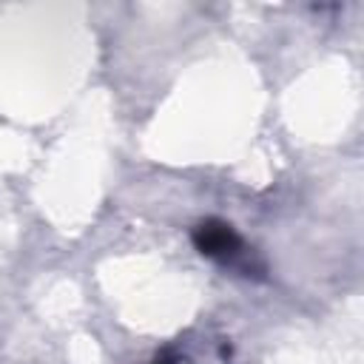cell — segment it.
I'll return each instance as SVG.
<instances>
[{
    "label": "cell",
    "mask_w": 364,
    "mask_h": 364,
    "mask_svg": "<svg viewBox=\"0 0 364 364\" xmlns=\"http://www.w3.org/2000/svg\"><path fill=\"white\" fill-rule=\"evenodd\" d=\"M179 358L173 355V353H162V355H156V361L154 364H176Z\"/></svg>",
    "instance_id": "7a4b0ae2"
},
{
    "label": "cell",
    "mask_w": 364,
    "mask_h": 364,
    "mask_svg": "<svg viewBox=\"0 0 364 364\" xmlns=\"http://www.w3.org/2000/svg\"><path fill=\"white\" fill-rule=\"evenodd\" d=\"M193 239V247L208 256V259H216V262H236L242 256V239L239 233L222 222V219H205L193 228L191 233Z\"/></svg>",
    "instance_id": "6da1fadb"
}]
</instances>
